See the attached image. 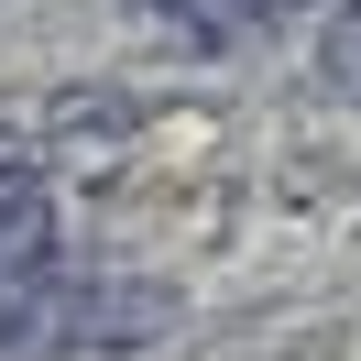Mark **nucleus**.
Wrapping results in <instances>:
<instances>
[{"instance_id":"f257e3e1","label":"nucleus","mask_w":361,"mask_h":361,"mask_svg":"<svg viewBox=\"0 0 361 361\" xmlns=\"http://www.w3.org/2000/svg\"><path fill=\"white\" fill-rule=\"evenodd\" d=\"M176 317V295L142 285V274H99L55 252L44 274L0 295V361H88V350H132Z\"/></svg>"},{"instance_id":"f03ea898","label":"nucleus","mask_w":361,"mask_h":361,"mask_svg":"<svg viewBox=\"0 0 361 361\" xmlns=\"http://www.w3.org/2000/svg\"><path fill=\"white\" fill-rule=\"evenodd\" d=\"M154 11L186 33V44H252V33L307 23V11H329V0H154Z\"/></svg>"},{"instance_id":"7ed1b4c3","label":"nucleus","mask_w":361,"mask_h":361,"mask_svg":"<svg viewBox=\"0 0 361 361\" xmlns=\"http://www.w3.org/2000/svg\"><path fill=\"white\" fill-rule=\"evenodd\" d=\"M317 88L361 110V0H329L317 11Z\"/></svg>"},{"instance_id":"20e7f679","label":"nucleus","mask_w":361,"mask_h":361,"mask_svg":"<svg viewBox=\"0 0 361 361\" xmlns=\"http://www.w3.org/2000/svg\"><path fill=\"white\" fill-rule=\"evenodd\" d=\"M0 295H11V285H0Z\"/></svg>"}]
</instances>
